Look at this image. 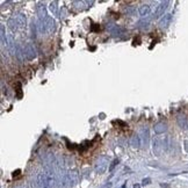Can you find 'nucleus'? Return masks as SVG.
I'll return each mask as SVG.
<instances>
[{"instance_id":"obj_1","label":"nucleus","mask_w":188,"mask_h":188,"mask_svg":"<svg viewBox=\"0 0 188 188\" xmlns=\"http://www.w3.org/2000/svg\"><path fill=\"white\" fill-rule=\"evenodd\" d=\"M37 188H51L54 185V178L50 172H41L36 178Z\"/></svg>"},{"instance_id":"obj_2","label":"nucleus","mask_w":188,"mask_h":188,"mask_svg":"<svg viewBox=\"0 0 188 188\" xmlns=\"http://www.w3.org/2000/svg\"><path fill=\"white\" fill-rule=\"evenodd\" d=\"M7 24L11 28V30H13V32L19 30V29L23 28L26 26V17L22 13H19V14L9 18L7 21Z\"/></svg>"},{"instance_id":"obj_3","label":"nucleus","mask_w":188,"mask_h":188,"mask_svg":"<svg viewBox=\"0 0 188 188\" xmlns=\"http://www.w3.org/2000/svg\"><path fill=\"white\" fill-rule=\"evenodd\" d=\"M39 27H41L42 33H44L47 35H50L56 29V22L51 17H47L44 19L39 20Z\"/></svg>"},{"instance_id":"obj_4","label":"nucleus","mask_w":188,"mask_h":188,"mask_svg":"<svg viewBox=\"0 0 188 188\" xmlns=\"http://www.w3.org/2000/svg\"><path fill=\"white\" fill-rule=\"evenodd\" d=\"M22 52H23V56L26 57L28 60H32V59L36 58V56H37L36 49H35V47H34L32 43H27V44L24 45Z\"/></svg>"},{"instance_id":"obj_5","label":"nucleus","mask_w":188,"mask_h":188,"mask_svg":"<svg viewBox=\"0 0 188 188\" xmlns=\"http://www.w3.org/2000/svg\"><path fill=\"white\" fill-rule=\"evenodd\" d=\"M107 166H108V158L106 156H101L95 163V171L99 174H101L107 169Z\"/></svg>"},{"instance_id":"obj_6","label":"nucleus","mask_w":188,"mask_h":188,"mask_svg":"<svg viewBox=\"0 0 188 188\" xmlns=\"http://www.w3.org/2000/svg\"><path fill=\"white\" fill-rule=\"evenodd\" d=\"M169 5V1H161V2L157 6V8H156V11H154L153 18H154V19H158L159 17L164 15V12L166 11V8H167Z\"/></svg>"},{"instance_id":"obj_7","label":"nucleus","mask_w":188,"mask_h":188,"mask_svg":"<svg viewBox=\"0 0 188 188\" xmlns=\"http://www.w3.org/2000/svg\"><path fill=\"white\" fill-rule=\"evenodd\" d=\"M171 21H172V15L171 14H165L163 17V19L159 21V27L163 28V29L167 28L169 26V23H171Z\"/></svg>"},{"instance_id":"obj_8","label":"nucleus","mask_w":188,"mask_h":188,"mask_svg":"<svg viewBox=\"0 0 188 188\" xmlns=\"http://www.w3.org/2000/svg\"><path fill=\"white\" fill-rule=\"evenodd\" d=\"M139 136V138H141V141H142V145H148V143H149V130L146 129V128H144V129H142V131L141 133L138 135Z\"/></svg>"},{"instance_id":"obj_9","label":"nucleus","mask_w":188,"mask_h":188,"mask_svg":"<svg viewBox=\"0 0 188 188\" xmlns=\"http://www.w3.org/2000/svg\"><path fill=\"white\" fill-rule=\"evenodd\" d=\"M167 130V126L164 123V122H158L157 124H154V132L157 135H160V133H164Z\"/></svg>"},{"instance_id":"obj_10","label":"nucleus","mask_w":188,"mask_h":188,"mask_svg":"<svg viewBox=\"0 0 188 188\" xmlns=\"http://www.w3.org/2000/svg\"><path fill=\"white\" fill-rule=\"evenodd\" d=\"M37 13H38V17H39V20L41 19H44V18H47V17H49L48 14H47V11H45V6H44V4L42 5V4H39L37 6Z\"/></svg>"},{"instance_id":"obj_11","label":"nucleus","mask_w":188,"mask_h":188,"mask_svg":"<svg viewBox=\"0 0 188 188\" xmlns=\"http://www.w3.org/2000/svg\"><path fill=\"white\" fill-rule=\"evenodd\" d=\"M130 144H131L133 148H141L142 141H141V138H139L138 135H133V136H132L131 141H130Z\"/></svg>"},{"instance_id":"obj_12","label":"nucleus","mask_w":188,"mask_h":188,"mask_svg":"<svg viewBox=\"0 0 188 188\" xmlns=\"http://www.w3.org/2000/svg\"><path fill=\"white\" fill-rule=\"evenodd\" d=\"M161 143H160V141L159 139H154L153 141V151H154V153L156 154H160V151H161Z\"/></svg>"},{"instance_id":"obj_13","label":"nucleus","mask_w":188,"mask_h":188,"mask_svg":"<svg viewBox=\"0 0 188 188\" xmlns=\"http://www.w3.org/2000/svg\"><path fill=\"white\" fill-rule=\"evenodd\" d=\"M138 12H139V14H141L142 17H146V15H149V13H150V6H149V5H143V6L139 7Z\"/></svg>"},{"instance_id":"obj_14","label":"nucleus","mask_w":188,"mask_h":188,"mask_svg":"<svg viewBox=\"0 0 188 188\" xmlns=\"http://www.w3.org/2000/svg\"><path fill=\"white\" fill-rule=\"evenodd\" d=\"M178 123H179V126L181 127V128H188V120L187 118H185V117H182V116H180L179 118H178Z\"/></svg>"},{"instance_id":"obj_15","label":"nucleus","mask_w":188,"mask_h":188,"mask_svg":"<svg viewBox=\"0 0 188 188\" xmlns=\"http://www.w3.org/2000/svg\"><path fill=\"white\" fill-rule=\"evenodd\" d=\"M149 23H150V19L142 20V21H139V22H138L137 27H138V28H146V27L149 26Z\"/></svg>"},{"instance_id":"obj_16","label":"nucleus","mask_w":188,"mask_h":188,"mask_svg":"<svg viewBox=\"0 0 188 188\" xmlns=\"http://www.w3.org/2000/svg\"><path fill=\"white\" fill-rule=\"evenodd\" d=\"M50 11H51L54 14L57 13V1H52V2L50 4Z\"/></svg>"},{"instance_id":"obj_17","label":"nucleus","mask_w":188,"mask_h":188,"mask_svg":"<svg viewBox=\"0 0 188 188\" xmlns=\"http://www.w3.org/2000/svg\"><path fill=\"white\" fill-rule=\"evenodd\" d=\"M116 164H118V159H115L113 163H112V165H111V167H109V171H113V169L116 166Z\"/></svg>"},{"instance_id":"obj_18","label":"nucleus","mask_w":188,"mask_h":188,"mask_svg":"<svg viewBox=\"0 0 188 188\" xmlns=\"http://www.w3.org/2000/svg\"><path fill=\"white\" fill-rule=\"evenodd\" d=\"M149 181H150V180H149V179H146V180H145V179H144V180H143V182H144V185H145V184H149Z\"/></svg>"},{"instance_id":"obj_19","label":"nucleus","mask_w":188,"mask_h":188,"mask_svg":"<svg viewBox=\"0 0 188 188\" xmlns=\"http://www.w3.org/2000/svg\"><path fill=\"white\" fill-rule=\"evenodd\" d=\"M133 188H141V185H138V184H136V185L133 186Z\"/></svg>"},{"instance_id":"obj_20","label":"nucleus","mask_w":188,"mask_h":188,"mask_svg":"<svg viewBox=\"0 0 188 188\" xmlns=\"http://www.w3.org/2000/svg\"><path fill=\"white\" fill-rule=\"evenodd\" d=\"M17 188H23V187H17Z\"/></svg>"}]
</instances>
